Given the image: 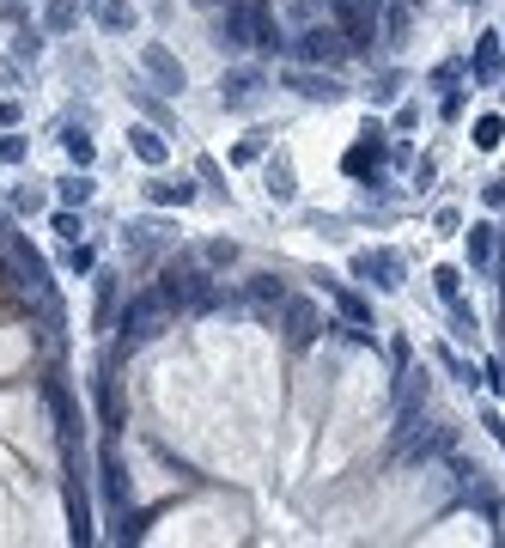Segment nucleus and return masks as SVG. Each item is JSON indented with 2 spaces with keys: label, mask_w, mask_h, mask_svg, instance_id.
Returning <instances> with one entry per match:
<instances>
[{
  "label": "nucleus",
  "mask_w": 505,
  "mask_h": 548,
  "mask_svg": "<svg viewBox=\"0 0 505 548\" xmlns=\"http://www.w3.org/2000/svg\"><path fill=\"white\" fill-rule=\"evenodd\" d=\"M165 293H159V286H146V293H135V299H128V305H122V323H116V329H122V342H153V336H159V323H165Z\"/></svg>",
  "instance_id": "f257e3e1"
},
{
  "label": "nucleus",
  "mask_w": 505,
  "mask_h": 548,
  "mask_svg": "<svg viewBox=\"0 0 505 548\" xmlns=\"http://www.w3.org/2000/svg\"><path fill=\"white\" fill-rule=\"evenodd\" d=\"M329 12L341 19V37H347V49H371L384 0H329Z\"/></svg>",
  "instance_id": "f03ea898"
},
{
  "label": "nucleus",
  "mask_w": 505,
  "mask_h": 548,
  "mask_svg": "<svg viewBox=\"0 0 505 548\" xmlns=\"http://www.w3.org/2000/svg\"><path fill=\"white\" fill-rule=\"evenodd\" d=\"M293 55H299L304 68H335V62H347V55H353V49H347V37H341V31H323V25H310V31H299Z\"/></svg>",
  "instance_id": "7ed1b4c3"
},
{
  "label": "nucleus",
  "mask_w": 505,
  "mask_h": 548,
  "mask_svg": "<svg viewBox=\"0 0 505 548\" xmlns=\"http://www.w3.org/2000/svg\"><path fill=\"white\" fill-rule=\"evenodd\" d=\"M140 68H146L153 79H159V92H165V98H177V92L189 86V73H183V62L170 55L165 43H146V49H140Z\"/></svg>",
  "instance_id": "20e7f679"
},
{
  "label": "nucleus",
  "mask_w": 505,
  "mask_h": 548,
  "mask_svg": "<svg viewBox=\"0 0 505 548\" xmlns=\"http://www.w3.org/2000/svg\"><path fill=\"white\" fill-rule=\"evenodd\" d=\"M353 274H377V286H384V293H396V286H402V256H396V250H360V256H353Z\"/></svg>",
  "instance_id": "39448f33"
},
{
  "label": "nucleus",
  "mask_w": 505,
  "mask_h": 548,
  "mask_svg": "<svg viewBox=\"0 0 505 548\" xmlns=\"http://www.w3.org/2000/svg\"><path fill=\"white\" fill-rule=\"evenodd\" d=\"M286 92H299V98H310V104H341V92H347V86H335L329 73L293 68V73H286Z\"/></svg>",
  "instance_id": "423d86ee"
},
{
  "label": "nucleus",
  "mask_w": 505,
  "mask_h": 548,
  "mask_svg": "<svg viewBox=\"0 0 505 548\" xmlns=\"http://www.w3.org/2000/svg\"><path fill=\"white\" fill-rule=\"evenodd\" d=\"M256 92H262V68H232L226 79H219V98H226V110H250V104H256Z\"/></svg>",
  "instance_id": "0eeeda50"
},
{
  "label": "nucleus",
  "mask_w": 505,
  "mask_h": 548,
  "mask_svg": "<svg viewBox=\"0 0 505 548\" xmlns=\"http://www.w3.org/2000/svg\"><path fill=\"white\" fill-rule=\"evenodd\" d=\"M286 342L293 347H310L317 342V329H323V317H317V305H310V299H286Z\"/></svg>",
  "instance_id": "6e6552de"
},
{
  "label": "nucleus",
  "mask_w": 505,
  "mask_h": 548,
  "mask_svg": "<svg viewBox=\"0 0 505 548\" xmlns=\"http://www.w3.org/2000/svg\"><path fill=\"white\" fill-rule=\"evenodd\" d=\"M360 135H366V140L347 153V171H353V177L377 171V159H384V146H377V140H384V122H371V116H366V129H360Z\"/></svg>",
  "instance_id": "1a4fd4ad"
},
{
  "label": "nucleus",
  "mask_w": 505,
  "mask_h": 548,
  "mask_svg": "<svg viewBox=\"0 0 505 548\" xmlns=\"http://www.w3.org/2000/svg\"><path fill=\"white\" fill-rule=\"evenodd\" d=\"M262 189H269L274 202H293V195H299V177H293V159H286V153H274L269 165H262Z\"/></svg>",
  "instance_id": "9d476101"
},
{
  "label": "nucleus",
  "mask_w": 505,
  "mask_h": 548,
  "mask_svg": "<svg viewBox=\"0 0 505 548\" xmlns=\"http://www.w3.org/2000/svg\"><path fill=\"white\" fill-rule=\"evenodd\" d=\"M146 202H159V207H189V202H195V183H189V177H153V183H146Z\"/></svg>",
  "instance_id": "9b49d317"
},
{
  "label": "nucleus",
  "mask_w": 505,
  "mask_h": 548,
  "mask_svg": "<svg viewBox=\"0 0 505 548\" xmlns=\"http://www.w3.org/2000/svg\"><path fill=\"white\" fill-rule=\"evenodd\" d=\"M128 146H135L140 165H165V159H170V146H165L159 129H128Z\"/></svg>",
  "instance_id": "f8f14e48"
},
{
  "label": "nucleus",
  "mask_w": 505,
  "mask_h": 548,
  "mask_svg": "<svg viewBox=\"0 0 505 548\" xmlns=\"http://www.w3.org/2000/svg\"><path fill=\"white\" fill-rule=\"evenodd\" d=\"M92 19L103 31H135V6L128 0H92Z\"/></svg>",
  "instance_id": "ddd939ff"
},
{
  "label": "nucleus",
  "mask_w": 505,
  "mask_h": 548,
  "mask_svg": "<svg viewBox=\"0 0 505 548\" xmlns=\"http://www.w3.org/2000/svg\"><path fill=\"white\" fill-rule=\"evenodd\" d=\"M463 238H469V269H493V226H487V220H475Z\"/></svg>",
  "instance_id": "4468645a"
},
{
  "label": "nucleus",
  "mask_w": 505,
  "mask_h": 548,
  "mask_svg": "<svg viewBox=\"0 0 505 548\" xmlns=\"http://www.w3.org/2000/svg\"><path fill=\"white\" fill-rule=\"evenodd\" d=\"M469 73H475V79H493V73H500V37H481V43H475Z\"/></svg>",
  "instance_id": "2eb2a0df"
},
{
  "label": "nucleus",
  "mask_w": 505,
  "mask_h": 548,
  "mask_svg": "<svg viewBox=\"0 0 505 548\" xmlns=\"http://www.w3.org/2000/svg\"><path fill=\"white\" fill-rule=\"evenodd\" d=\"M402 86H408L402 68H384V73H377V79L366 86V98H371V104H396V92H402Z\"/></svg>",
  "instance_id": "dca6fc26"
},
{
  "label": "nucleus",
  "mask_w": 505,
  "mask_h": 548,
  "mask_svg": "<svg viewBox=\"0 0 505 548\" xmlns=\"http://www.w3.org/2000/svg\"><path fill=\"white\" fill-rule=\"evenodd\" d=\"M55 195H62V207H86V202H92V177H86V171L62 177V189H55Z\"/></svg>",
  "instance_id": "f3484780"
},
{
  "label": "nucleus",
  "mask_w": 505,
  "mask_h": 548,
  "mask_svg": "<svg viewBox=\"0 0 505 548\" xmlns=\"http://www.w3.org/2000/svg\"><path fill=\"white\" fill-rule=\"evenodd\" d=\"M433 286H438V299H463V269H457V262H438Z\"/></svg>",
  "instance_id": "a211bd4d"
},
{
  "label": "nucleus",
  "mask_w": 505,
  "mask_h": 548,
  "mask_svg": "<svg viewBox=\"0 0 505 548\" xmlns=\"http://www.w3.org/2000/svg\"><path fill=\"white\" fill-rule=\"evenodd\" d=\"M103 494H110V506L128 512V487H122V463L116 457H103Z\"/></svg>",
  "instance_id": "6ab92c4d"
},
{
  "label": "nucleus",
  "mask_w": 505,
  "mask_h": 548,
  "mask_svg": "<svg viewBox=\"0 0 505 548\" xmlns=\"http://www.w3.org/2000/svg\"><path fill=\"white\" fill-rule=\"evenodd\" d=\"M73 19H79V0H49V12H43V25H49V31H68Z\"/></svg>",
  "instance_id": "aec40b11"
},
{
  "label": "nucleus",
  "mask_w": 505,
  "mask_h": 548,
  "mask_svg": "<svg viewBox=\"0 0 505 548\" xmlns=\"http://www.w3.org/2000/svg\"><path fill=\"white\" fill-rule=\"evenodd\" d=\"M250 299H256V305H286V286H280L274 274H262V280H250Z\"/></svg>",
  "instance_id": "412c9836"
},
{
  "label": "nucleus",
  "mask_w": 505,
  "mask_h": 548,
  "mask_svg": "<svg viewBox=\"0 0 505 548\" xmlns=\"http://www.w3.org/2000/svg\"><path fill=\"white\" fill-rule=\"evenodd\" d=\"M438 360H444V372L457 378V384H469V390H475V378H481V372H475V366H469V360H463V353H451V347H438Z\"/></svg>",
  "instance_id": "4be33fe9"
},
{
  "label": "nucleus",
  "mask_w": 505,
  "mask_h": 548,
  "mask_svg": "<svg viewBox=\"0 0 505 548\" xmlns=\"http://www.w3.org/2000/svg\"><path fill=\"white\" fill-rule=\"evenodd\" d=\"M62 146H68V159L79 165V171L92 165V135H79V129H68V135H62Z\"/></svg>",
  "instance_id": "5701e85b"
},
{
  "label": "nucleus",
  "mask_w": 505,
  "mask_h": 548,
  "mask_svg": "<svg viewBox=\"0 0 505 548\" xmlns=\"http://www.w3.org/2000/svg\"><path fill=\"white\" fill-rule=\"evenodd\" d=\"M500 135H505L500 116H481V122H475V146H481V153H493V146H500Z\"/></svg>",
  "instance_id": "b1692460"
},
{
  "label": "nucleus",
  "mask_w": 505,
  "mask_h": 548,
  "mask_svg": "<svg viewBox=\"0 0 505 548\" xmlns=\"http://www.w3.org/2000/svg\"><path fill=\"white\" fill-rule=\"evenodd\" d=\"M384 31H390V43H402V37H408V6H402V0L384 6Z\"/></svg>",
  "instance_id": "393cba45"
},
{
  "label": "nucleus",
  "mask_w": 505,
  "mask_h": 548,
  "mask_svg": "<svg viewBox=\"0 0 505 548\" xmlns=\"http://www.w3.org/2000/svg\"><path fill=\"white\" fill-rule=\"evenodd\" d=\"M335 305H341V317H347V323H371V311H366V299H360V293H335Z\"/></svg>",
  "instance_id": "a878e982"
},
{
  "label": "nucleus",
  "mask_w": 505,
  "mask_h": 548,
  "mask_svg": "<svg viewBox=\"0 0 505 548\" xmlns=\"http://www.w3.org/2000/svg\"><path fill=\"white\" fill-rule=\"evenodd\" d=\"M92 262H98L92 244H68V274H92Z\"/></svg>",
  "instance_id": "bb28decb"
},
{
  "label": "nucleus",
  "mask_w": 505,
  "mask_h": 548,
  "mask_svg": "<svg viewBox=\"0 0 505 548\" xmlns=\"http://www.w3.org/2000/svg\"><path fill=\"white\" fill-rule=\"evenodd\" d=\"M262 153H269V135H250V140H237V165H250V159H262Z\"/></svg>",
  "instance_id": "cd10ccee"
},
{
  "label": "nucleus",
  "mask_w": 505,
  "mask_h": 548,
  "mask_svg": "<svg viewBox=\"0 0 505 548\" xmlns=\"http://www.w3.org/2000/svg\"><path fill=\"white\" fill-rule=\"evenodd\" d=\"M0 165H25V135H0Z\"/></svg>",
  "instance_id": "c85d7f7f"
},
{
  "label": "nucleus",
  "mask_w": 505,
  "mask_h": 548,
  "mask_svg": "<svg viewBox=\"0 0 505 548\" xmlns=\"http://www.w3.org/2000/svg\"><path fill=\"white\" fill-rule=\"evenodd\" d=\"M49 226H55V238H68V244H79V220H73V207H62V213H55V220H49Z\"/></svg>",
  "instance_id": "c756f323"
},
{
  "label": "nucleus",
  "mask_w": 505,
  "mask_h": 548,
  "mask_svg": "<svg viewBox=\"0 0 505 548\" xmlns=\"http://www.w3.org/2000/svg\"><path fill=\"white\" fill-rule=\"evenodd\" d=\"M207 262H213V269H226V262H237V244L213 238V244H207Z\"/></svg>",
  "instance_id": "7c9ffc66"
},
{
  "label": "nucleus",
  "mask_w": 505,
  "mask_h": 548,
  "mask_svg": "<svg viewBox=\"0 0 505 548\" xmlns=\"http://www.w3.org/2000/svg\"><path fill=\"white\" fill-rule=\"evenodd\" d=\"M12 207H19V213H37L43 195H37V189H12Z\"/></svg>",
  "instance_id": "2f4dec72"
},
{
  "label": "nucleus",
  "mask_w": 505,
  "mask_h": 548,
  "mask_svg": "<svg viewBox=\"0 0 505 548\" xmlns=\"http://www.w3.org/2000/svg\"><path fill=\"white\" fill-rule=\"evenodd\" d=\"M438 116H444V122H457V116H463V92H444V104H438Z\"/></svg>",
  "instance_id": "473e14b6"
},
{
  "label": "nucleus",
  "mask_w": 505,
  "mask_h": 548,
  "mask_svg": "<svg viewBox=\"0 0 505 548\" xmlns=\"http://www.w3.org/2000/svg\"><path fill=\"white\" fill-rule=\"evenodd\" d=\"M481 202H487V207H505V177H493V183L481 189Z\"/></svg>",
  "instance_id": "72a5a7b5"
},
{
  "label": "nucleus",
  "mask_w": 505,
  "mask_h": 548,
  "mask_svg": "<svg viewBox=\"0 0 505 548\" xmlns=\"http://www.w3.org/2000/svg\"><path fill=\"white\" fill-rule=\"evenodd\" d=\"M451 79H463V62H444V68L433 73V86H451Z\"/></svg>",
  "instance_id": "f704fd0d"
},
{
  "label": "nucleus",
  "mask_w": 505,
  "mask_h": 548,
  "mask_svg": "<svg viewBox=\"0 0 505 548\" xmlns=\"http://www.w3.org/2000/svg\"><path fill=\"white\" fill-rule=\"evenodd\" d=\"M12 122H19V104H6V98H0V129H12Z\"/></svg>",
  "instance_id": "c9c22d12"
},
{
  "label": "nucleus",
  "mask_w": 505,
  "mask_h": 548,
  "mask_svg": "<svg viewBox=\"0 0 505 548\" xmlns=\"http://www.w3.org/2000/svg\"><path fill=\"white\" fill-rule=\"evenodd\" d=\"M487 378L500 384V396H505V360H493V366H487Z\"/></svg>",
  "instance_id": "e433bc0d"
},
{
  "label": "nucleus",
  "mask_w": 505,
  "mask_h": 548,
  "mask_svg": "<svg viewBox=\"0 0 505 548\" xmlns=\"http://www.w3.org/2000/svg\"><path fill=\"white\" fill-rule=\"evenodd\" d=\"M195 6H219V0H195Z\"/></svg>",
  "instance_id": "4c0bfd02"
}]
</instances>
